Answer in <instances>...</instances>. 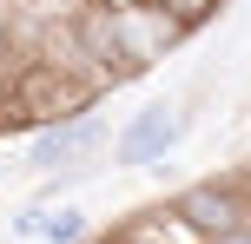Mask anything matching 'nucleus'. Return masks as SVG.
<instances>
[{"label": "nucleus", "instance_id": "nucleus-5", "mask_svg": "<svg viewBox=\"0 0 251 244\" xmlns=\"http://www.w3.org/2000/svg\"><path fill=\"white\" fill-rule=\"evenodd\" d=\"M86 238H93V224H86L79 205H47L40 211V244H86Z\"/></svg>", "mask_w": 251, "mask_h": 244}, {"label": "nucleus", "instance_id": "nucleus-9", "mask_svg": "<svg viewBox=\"0 0 251 244\" xmlns=\"http://www.w3.org/2000/svg\"><path fill=\"white\" fill-rule=\"evenodd\" d=\"M86 244H126V238H119V231H113V238H86Z\"/></svg>", "mask_w": 251, "mask_h": 244}, {"label": "nucleus", "instance_id": "nucleus-1", "mask_svg": "<svg viewBox=\"0 0 251 244\" xmlns=\"http://www.w3.org/2000/svg\"><path fill=\"white\" fill-rule=\"evenodd\" d=\"M100 79L79 60H53V53H26L20 73L0 92V132H26V126H53V119H73L86 106H100Z\"/></svg>", "mask_w": 251, "mask_h": 244}, {"label": "nucleus", "instance_id": "nucleus-2", "mask_svg": "<svg viewBox=\"0 0 251 244\" xmlns=\"http://www.w3.org/2000/svg\"><path fill=\"white\" fill-rule=\"evenodd\" d=\"M185 132H192V112H185V106H172V99H146V106L119 126V139H113V165H159V158L172 152Z\"/></svg>", "mask_w": 251, "mask_h": 244}, {"label": "nucleus", "instance_id": "nucleus-4", "mask_svg": "<svg viewBox=\"0 0 251 244\" xmlns=\"http://www.w3.org/2000/svg\"><path fill=\"white\" fill-rule=\"evenodd\" d=\"M100 132H106L100 106H86V112H73V119H53V126H40V132H33V145H26V165H33V172L79 165V158L100 152Z\"/></svg>", "mask_w": 251, "mask_h": 244}, {"label": "nucleus", "instance_id": "nucleus-10", "mask_svg": "<svg viewBox=\"0 0 251 244\" xmlns=\"http://www.w3.org/2000/svg\"><path fill=\"white\" fill-rule=\"evenodd\" d=\"M113 7H132V0H113Z\"/></svg>", "mask_w": 251, "mask_h": 244}, {"label": "nucleus", "instance_id": "nucleus-8", "mask_svg": "<svg viewBox=\"0 0 251 244\" xmlns=\"http://www.w3.org/2000/svg\"><path fill=\"white\" fill-rule=\"evenodd\" d=\"M212 244H251V224H238V231H225V238H212Z\"/></svg>", "mask_w": 251, "mask_h": 244}, {"label": "nucleus", "instance_id": "nucleus-7", "mask_svg": "<svg viewBox=\"0 0 251 244\" xmlns=\"http://www.w3.org/2000/svg\"><path fill=\"white\" fill-rule=\"evenodd\" d=\"M20 60H26V46H20V26L0 13V92H7V79L20 73Z\"/></svg>", "mask_w": 251, "mask_h": 244}, {"label": "nucleus", "instance_id": "nucleus-6", "mask_svg": "<svg viewBox=\"0 0 251 244\" xmlns=\"http://www.w3.org/2000/svg\"><path fill=\"white\" fill-rule=\"evenodd\" d=\"M152 7H159V13H172L185 33H199V26H212L218 13H225V0H152Z\"/></svg>", "mask_w": 251, "mask_h": 244}, {"label": "nucleus", "instance_id": "nucleus-3", "mask_svg": "<svg viewBox=\"0 0 251 244\" xmlns=\"http://www.w3.org/2000/svg\"><path fill=\"white\" fill-rule=\"evenodd\" d=\"M172 211L192 224L199 244H212V238L251 224V192H245V185H218V178H212V185H185V192L172 198Z\"/></svg>", "mask_w": 251, "mask_h": 244}]
</instances>
